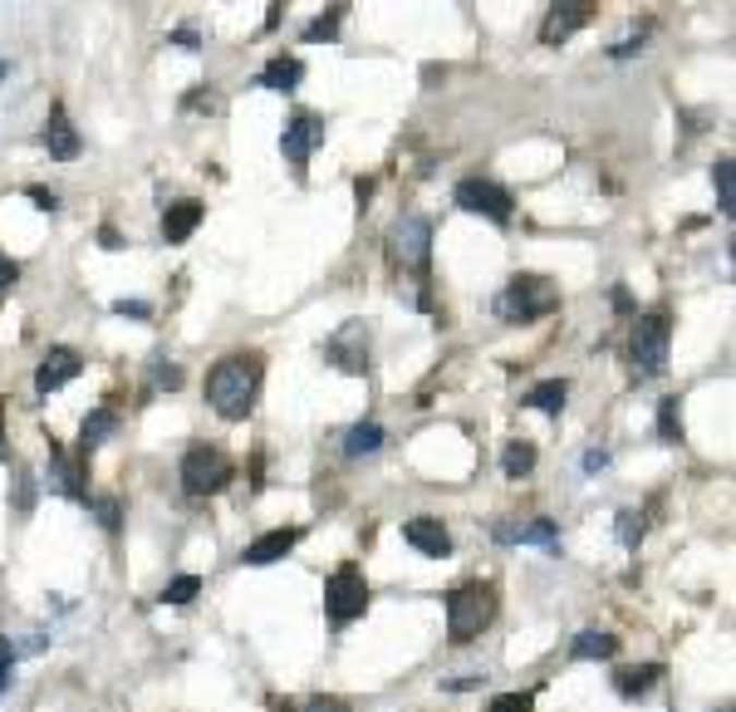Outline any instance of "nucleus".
Listing matches in <instances>:
<instances>
[{"label": "nucleus", "instance_id": "obj_1", "mask_svg": "<svg viewBox=\"0 0 736 712\" xmlns=\"http://www.w3.org/2000/svg\"><path fill=\"white\" fill-rule=\"evenodd\" d=\"M261 354H226L221 364L206 374V403L226 418V423H241L251 418L255 398H261Z\"/></svg>", "mask_w": 736, "mask_h": 712}, {"label": "nucleus", "instance_id": "obj_2", "mask_svg": "<svg viewBox=\"0 0 736 712\" xmlns=\"http://www.w3.org/2000/svg\"><path fill=\"white\" fill-rule=\"evenodd\" d=\"M496 619V590L491 584H461V590L447 594V633L451 643H471L486 624Z\"/></svg>", "mask_w": 736, "mask_h": 712}, {"label": "nucleus", "instance_id": "obj_3", "mask_svg": "<svg viewBox=\"0 0 736 712\" xmlns=\"http://www.w3.org/2000/svg\"><path fill=\"white\" fill-rule=\"evenodd\" d=\"M496 310L510 319V325H530V319H540V315H555L559 290L550 286L545 276H510V286L500 290Z\"/></svg>", "mask_w": 736, "mask_h": 712}, {"label": "nucleus", "instance_id": "obj_4", "mask_svg": "<svg viewBox=\"0 0 736 712\" xmlns=\"http://www.w3.org/2000/svg\"><path fill=\"white\" fill-rule=\"evenodd\" d=\"M369 610V580H363V570L353 560H343L339 570L324 580V614H329V624H353L359 614Z\"/></svg>", "mask_w": 736, "mask_h": 712}, {"label": "nucleus", "instance_id": "obj_5", "mask_svg": "<svg viewBox=\"0 0 736 712\" xmlns=\"http://www.w3.org/2000/svg\"><path fill=\"white\" fill-rule=\"evenodd\" d=\"M231 457L221 452V447H212V443H196V447H186V457H182V486L192 496H216V492H226L231 486Z\"/></svg>", "mask_w": 736, "mask_h": 712}, {"label": "nucleus", "instance_id": "obj_6", "mask_svg": "<svg viewBox=\"0 0 736 712\" xmlns=\"http://www.w3.org/2000/svg\"><path fill=\"white\" fill-rule=\"evenodd\" d=\"M667 345H673V319L667 315H643L634 325L628 354H634V374L638 378H657L667 369Z\"/></svg>", "mask_w": 736, "mask_h": 712}, {"label": "nucleus", "instance_id": "obj_7", "mask_svg": "<svg viewBox=\"0 0 736 712\" xmlns=\"http://www.w3.org/2000/svg\"><path fill=\"white\" fill-rule=\"evenodd\" d=\"M451 197H457L461 212H471V217H486V221H496V227H506V221L516 217V202H510V192L500 188V182H491V178H461Z\"/></svg>", "mask_w": 736, "mask_h": 712}, {"label": "nucleus", "instance_id": "obj_8", "mask_svg": "<svg viewBox=\"0 0 736 712\" xmlns=\"http://www.w3.org/2000/svg\"><path fill=\"white\" fill-rule=\"evenodd\" d=\"M388 246L393 256H398L402 270H412V276H427L432 266V227L427 217H398L388 231Z\"/></svg>", "mask_w": 736, "mask_h": 712}, {"label": "nucleus", "instance_id": "obj_9", "mask_svg": "<svg viewBox=\"0 0 736 712\" xmlns=\"http://www.w3.org/2000/svg\"><path fill=\"white\" fill-rule=\"evenodd\" d=\"M589 15H594V5H589V0H555V5H550V15L540 21V45H565L579 25H589Z\"/></svg>", "mask_w": 736, "mask_h": 712}, {"label": "nucleus", "instance_id": "obj_10", "mask_svg": "<svg viewBox=\"0 0 736 712\" xmlns=\"http://www.w3.org/2000/svg\"><path fill=\"white\" fill-rule=\"evenodd\" d=\"M324 138V123L314 119V113H294L290 123H285V133H280V153L290 158V168L294 172H304V162H310V153H314V143Z\"/></svg>", "mask_w": 736, "mask_h": 712}, {"label": "nucleus", "instance_id": "obj_11", "mask_svg": "<svg viewBox=\"0 0 736 712\" xmlns=\"http://www.w3.org/2000/svg\"><path fill=\"white\" fill-rule=\"evenodd\" d=\"M79 369H84V359L74 354V349H49L45 359H39V369H35V394H55V388H64L69 378H79Z\"/></svg>", "mask_w": 736, "mask_h": 712}, {"label": "nucleus", "instance_id": "obj_12", "mask_svg": "<svg viewBox=\"0 0 736 712\" xmlns=\"http://www.w3.org/2000/svg\"><path fill=\"white\" fill-rule=\"evenodd\" d=\"M402 541H408L412 551L432 555V560H442V555H451V531L437 521V516H412V521L402 526Z\"/></svg>", "mask_w": 736, "mask_h": 712}, {"label": "nucleus", "instance_id": "obj_13", "mask_svg": "<svg viewBox=\"0 0 736 712\" xmlns=\"http://www.w3.org/2000/svg\"><path fill=\"white\" fill-rule=\"evenodd\" d=\"M324 354H329L343 374H369V345H363V325H343L339 335L324 345Z\"/></svg>", "mask_w": 736, "mask_h": 712}, {"label": "nucleus", "instance_id": "obj_14", "mask_svg": "<svg viewBox=\"0 0 736 712\" xmlns=\"http://www.w3.org/2000/svg\"><path fill=\"white\" fill-rule=\"evenodd\" d=\"M300 526H285V531H265L261 541H251L241 551V560L245 565H275V560H285V555L294 551V545H300Z\"/></svg>", "mask_w": 736, "mask_h": 712}, {"label": "nucleus", "instance_id": "obj_15", "mask_svg": "<svg viewBox=\"0 0 736 712\" xmlns=\"http://www.w3.org/2000/svg\"><path fill=\"white\" fill-rule=\"evenodd\" d=\"M202 217H206V207L196 197H182V202H172V207L162 212V237L172 241V246H182L186 237H192L196 227H202Z\"/></svg>", "mask_w": 736, "mask_h": 712}, {"label": "nucleus", "instance_id": "obj_16", "mask_svg": "<svg viewBox=\"0 0 736 712\" xmlns=\"http://www.w3.org/2000/svg\"><path fill=\"white\" fill-rule=\"evenodd\" d=\"M45 148H49V158H59V162H74L79 153H84V143H79V133H74V123H69L64 109L49 113V123H45Z\"/></svg>", "mask_w": 736, "mask_h": 712}, {"label": "nucleus", "instance_id": "obj_17", "mask_svg": "<svg viewBox=\"0 0 736 712\" xmlns=\"http://www.w3.org/2000/svg\"><path fill=\"white\" fill-rule=\"evenodd\" d=\"M496 541L500 545H545V551H555V521H545V516H535V521H520V526H496Z\"/></svg>", "mask_w": 736, "mask_h": 712}, {"label": "nucleus", "instance_id": "obj_18", "mask_svg": "<svg viewBox=\"0 0 736 712\" xmlns=\"http://www.w3.org/2000/svg\"><path fill=\"white\" fill-rule=\"evenodd\" d=\"M300 80H304V64L294 60V55H275L270 64L261 70V89H270V94H290V89H300Z\"/></svg>", "mask_w": 736, "mask_h": 712}, {"label": "nucleus", "instance_id": "obj_19", "mask_svg": "<svg viewBox=\"0 0 736 712\" xmlns=\"http://www.w3.org/2000/svg\"><path fill=\"white\" fill-rule=\"evenodd\" d=\"M49 472H55L49 482H55L64 496H74V502H88V492L79 486V467L69 462V457H64V447H59L55 437H49Z\"/></svg>", "mask_w": 736, "mask_h": 712}, {"label": "nucleus", "instance_id": "obj_20", "mask_svg": "<svg viewBox=\"0 0 736 712\" xmlns=\"http://www.w3.org/2000/svg\"><path fill=\"white\" fill-rule=\"evenodd\" d=\"M565 398H569V384H565V378H545V384H535V388L526 394V408L559 418V413H565Z\"/></svg>", "mask_w": 736, "mask_h": 712}, {"label": "nucleus", "instance_id": "obj_21", "mask_svg": "<svg viewBox=\"0 0 736 712\" xmlns=\"http://www.w3.org/2000/svg\"><path fill=\"white\" fill-rule=\"evenodd\" d=\"M663 678V663H643V668H618L614 673V688H618V698H643L653 683Z\"/></svg>", "mask_w": 736, "mask_h": 712}, {"label": "nucleus", "instance_id": "obj_22", "mask_svg": "<svg viewBox=\"0 0 736 712\" xmlns=\"http://www.w3.org/2000/svg\"><path fill=\"white\" fill-rule=\"evenodd\" d=\"M113 433H118V413H113V408H94V413L84 418V427H79V447H84V457L94 452L104 437H113Z\"/></svg>", "mask_w": 736, "mask_h": 712}, {"label": "nucleus", "instance_id": "obj_23", "mask_svg": "<svg viewBox=\"0 0 736 712\" xmlns=\"http://www.w3.org/2000/svg\"><path fill=\"white\" fill-rule=\"evenodd\" d=\"M500 472H506L510 482H520V476L535 472V443H526V437L506 443V452H500Z\"/></svg>", "mask_w": 736, "mask_h": 712}, {"label": "nucleus", "instance_id": "obj_24", "mask_svg": "<svg viewBox=\"0 0 736 712\" xmlns=\"http://www.w3.org/2000/svg\"><path fill=\"white\" fill-rule=\"evenodd\" d=\"M569 653H575V659H614V653H618V639H614V633L584 629L575 643H569Z\"/></svg>", "mask_w": 736, "mask_h": 712}, {"label": "nucleus", "instance_id": "obj_25", "mask_svg": "<svg viewBox=\"0 0 736 712\" xmlns=\"http://www.w3.org/2000/svg\"><path fill=\"white\" fill-rule=\"evenodd\" d=\"M383 437L388 433H383L378 423H359V427H349V437H343V452L349 457H373L383 447Z\"/></svg>", "mask_w": 736, "mask_h": 712}, {"label": "nucleus", "instance_id": "obj_26", "mask_svg": "<svg viewBox=\"0 0 736 712\" xmlns=\"http://www.w3.org/2000/svg\"><path fill=\"white\" fill-rule=\"evenodd\" d=\"M657 433H663V443H683V398L657 403Z\"/></svg>", "mask_w": 736, "mask_h": 712}, {"label": "nucleus", "instance_id": "obj_27", "mask_svg": "<svg viewBox=\"0 0 736 712\" xmlns=\"http://www.w3.org/2000/svg\"><path fill=\"white\" fill-rule=\"evenodd\" d=\"M339 25H343V5H334L329 15H319V21H310L304 25V40H334V35H339Z\"/></svg>", "mask_w": 736, "mask_h": 712}, {"label": "nucleus", "instance_id": "obj_28", "mask_svg": "<svg viewBox=\"0 0 736 712\" xmlns=\"http://www.w3.org/2000/svg\"><path fill=\"white\" fill-rule=\"evenodd\" d=\"M712 182H716V202H722V212L732 217V202H736V178H732V162H716L712 168Z\"/></svg>", "mask_w": 736, "mask_h": 712}, {"label": "nucleus", "instance_id": "obj_29", "mask_svg": "<svg viewBox=\"0 0 736 712\" xmlns=\"http://www.w3.org/2000/svg\"><path fill=\"white\" fill-rule=\"evenodd\" d=\"M196 594H202V580H196V575H177V580L162 590V604H192Z\"/></svg>", "mask_w": 736, "mask_h": 712}, {"label": "nucleus", "instance_id": "obj_30", "mask_svg": "<svg viewBox=\"0 0 736 712\" xmlns=\"http://www.w3.org/2000/svg\"><path fill=\"white\" fill-rule=\"evenodd\" d=\"M643 531H648V521H643V511H624L618 516V541L628 545V551H634L638 541H643Z\"/></svg>", "mask_w": 736, "mask_h": 712}, {"label": "nucleus", "instance_id": "obj_31", "mask_svg": "<svg viewBox=\"0 0 736 712\" xmlns=\"http://www.w3.org/2000/svg\"><path fill=\"white\" fill-rule=\"evenodd\" d=\"M486 712H535V698L530 692H496Z\"/></svg>", "mask_w": 736, "mask_h": 712}, {"label": "nucleus", "instance_id": "obj_32", "mask_svg": "<svg viewBox=\"0 0 736 712\" xmlns=\"http://www.w3.org/2000/svg\"><path fill=\"white\" fill-rule=\"evenodd\" d=\"M94 511H98V521H104V531H118V526H123V511H118L113 496H98Z\"/></svg>", "mask_w": 736, "mask_h": 712}, {"label": "nucleus", "instance_id": "obj_33", "mask_svg": "<svg viewBox=\"0 0 736 712\" xmlns=\"http://www.w3.org/2000/svg\"><path fill=\"white\" fill-rule=\"evenodd\" d=\"M15 506H20V511H29V506H35V476H29L25 467H20V482H15Z\"/></svg>", "mask_w": 736, "mask_h": 712}, {"label": "nucleus", "instance_id": "obj_34", "mask_svg": "<svg viewBox=\"0 0 736 712\" xmlns=\"http://www.w3.org/2000/svg\"><path fill=\"white\" fill-rule=\"evenodd\" d=\"M10 668H15V649H10V639H0V692L10 688Z\"/></svg>", "mask_w": 736, "mask_h": 712}, {"label": "nucleus", "instance_id": "obj_35", "mask_svg": "<svg viewBox=\"0 0 736 712\" xmlns=\"http://www.w3.org/2000/svg\"><path fill=\"white\" fill-rule=\"evenodd\" d=\"M15 280H20V266L10 256H0V295H10V290H15Z\"/></svg>", "mask_w": 736, "mask_h": 712}, {"label": "nucleus", "instance_id": "obj_36", "mask_svg": "<svg viewBox=\"0 0 736 712\" xmlns=\"http://www.w3.org/2000/svg\"><path fill=\"white\" fill-rule=\"evenodd\" d=\"M118 315H133V319H147V315H153V305H147V300H118Z\"/></svg>", "mask_w": 736, "mask_h": 712}, {"label": "nucleus", "instance_id": "obj_37", "mask_svg": "<svg viewBox=\"0 0 736 712\" xmlns=\"http://www.w3.org/2000/svg\"><path fill=\"white\" fill-rule=\"evenodd\" d=\"M157 388H182V369H177V364H157Z\"/></svg>", "mask_w": 736, "mask_h": 712}, {"label": "nucleus", "instance_id": "obj_38", "mask_svg": "<svg viewBox=\"0 0 736 712\" xmlns=\"http://www.w3.org/2000/svg\"><path fill=\"white\" fill-rule=\"evenodd\" d=\"M186 109H216V94L202 84V89H196V94H186Z\"/></svg>", "mask_w": 736, "mask_h": 712}, {"label": "nucleus", "instance_id": "obj_39", "mask_svg": "<svg viewBox=\"0 0 736 712\" xmlns=\"http://www.w3.org/2000/svg\"><path fill=\"white\" fill-rule=\"evenodd\" d=\"M310 712H349V702H343V698H314Z\"/></svg>", "mask_w": 736, "mask_h": 712}, {"label": "nucleus", "instance_id": "obj_40", "mask_svg": "<svg viewBox=\"0 0 736 712\" xmlns=\"http://www.w3.org/2000/svg\"><path fill=\"white\" fill-rule=\"evenodd\" d=\"M29 197H35L45 212H55V207H59V197H55V192H49V188H29Z\"/></svg>", "mask_w": 736, "mask_h": 712}, {"label": "nucleus", "instance_id": "obj_41", "mask_svg": "<svg viewBox=\"0 0 736 712\" xmlns=\"http://www.w3.org/2000/svg\"><path fill=\"white\" fill-rule=\"evenodd\" d=\"M98 241H104V251H118V246H123V237H118L113 227H104V231H98Z\"/></svg>", "mask_w": 736, "mask_h": 712}, {"label": "nucleus", "instance_id": "obj_42", "mask_svg": "<svg viewBox=\"0 0 736 712\" xmlns=\"http://www.w3.org/2000/svg\"><path fill=\"white\" fill-rule=\"evenodd\" d=\"M0 462H10V447H5V403H0Z\"/></svg>", "mask_w": 736, "mask_h": 712}, {"label": "nucleus", "instance_id": "obj_43", "mask_svg": "<svg viewBox=\"0 0 736 712\" xmlns=\"http://www.w3.org/2000/svg\"><path fill=\"white\" fill-rule=\"evenodd\" d=\"M614 310H618V315H628V310H634V300H628V290H614Z\"/></svg>", "mask_w": 736, "mask_h": 712}, {"label": "nucleus", "instance_id": "obj_44", "mask_svg": "<svg viewBox=\"0 0 736 712\" xmlns=\"http://www.w3.org/2000/svg\"><path fill=\"white\" fill-rule=\"evenodd\" d=\"M172 40H177V45H186V50H196V31H177Z\"/></svg>", "mask_w": 736, "mask_h": 712}, {"label": "nucleus", "instance_id": "obj_45", "mask_svg": "<svg viewBox=\"0 0 736 712\" xmlns=\"http://www.w3.org/2000/svg\"><path fill=\"white\" fill-rule=\"evenodd\" d=\"M275 712H294V708H290V702H285V708H275Z\"/></svg>", "mask_w": 736, "mask_h": 712}]
</instances>
